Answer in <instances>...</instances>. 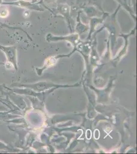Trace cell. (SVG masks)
Segmentation results:
<instances>
[{"mask_svg": "<svg viewBox=\"0 0 137 154\" xmlns=\"http://www.w3.org/2000/svg\"><path fill=\"white\" fill-rule=\"evenodd\" d=\"M2 1H3V0H0V5L2 4Z\"/></svg>", "mask_w": 137, "mask_h": 154, "instance_id": "cell-2", "label": "cell"}, {"mask_svg": "<svg viewBox=\"0 0 137 154\" xmlns=\"http://www.w3.org/2000/svg\"><path fill=\"white\" fill-rule=\"evenodd\" d=\"M0 49L5 54L8 61L12 63V65L16 68V48L14 46H4L0 45Z\"/></svg>", "mask_w": 137, "mask_h": 154, "instance_id": "cell-1", "label": "cell"}]
</instances>
